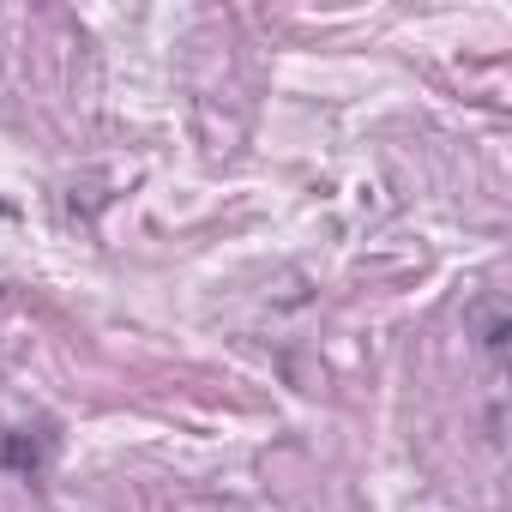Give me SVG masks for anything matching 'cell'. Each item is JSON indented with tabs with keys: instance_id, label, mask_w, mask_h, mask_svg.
<instances>
[{
	"instance_id": "3",
	"label": "cell",
	"mask_w": 512,
	"mask_h": 512,
	"mask_svg": "<svg viewBox=\"0 0 512 512\" xmlns=\"http://www.w3.org/2000/svg\"><path fill=\"white\" fill-rule=\"evenodd\" d=\"M0 217H7V205H0Z\"/></svg>"
},
{
	"instance_id": "1",
	"label": "cell",
	"mask_w": 512,
	"mask_h": 512,
	"mask_svg": "<svg viewBox=\"0 0 512 512\" xmlns=\"http://www.w3.org/2000/svg\"><path fill=\"white\" fill-rule=\"evenodd\" d=\"M49 452H55V434L49 428H13L0 440V464L19 470V476H43L49 470Z\"/></svg>"
},
{
	"instance_id": "2",
	"label": "cell",
	"mask_w": 512,
	"mask_h": 512,
	"mask_svg": "<svg viewBox=\"0 0 512 512\" xmlns=\"http://www.w3.org/2000/svg\"><path fill=\"white\" fill-rule=\"evenodd\" d=\"M470 320L482 326V338H476V344H482V350L500 362V356H506V338H512V320H506V308L488 296V302H476V308H470Z\"/></svg>"
}]
</instances>
